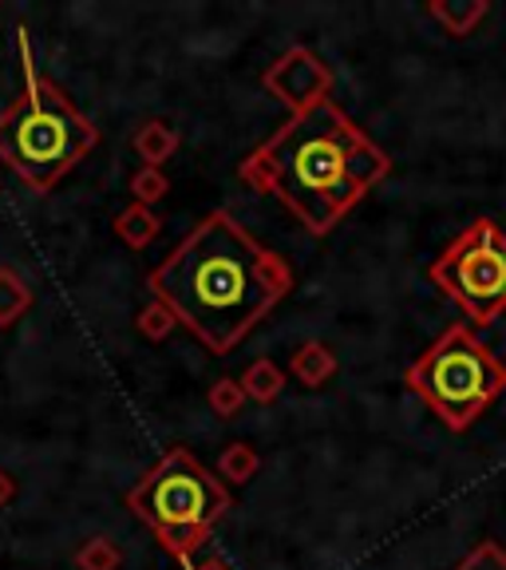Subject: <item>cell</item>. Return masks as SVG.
Returning <instances> with one entry per match:
<instances>
[{"label": "cell", "mask_w": 506, "mask_h": 570, "mask_svg": "<svg viewBox=\"0 0 506 570\" xmlns=\"http://www.w3.org/2000/svg\"><path fill=\"white\" fill-rule=\"evenodd\" d=\"M246 389H241L238 376H218V381L210 384V392H206V404H210V412L218 420H234L241 409H246Z\"/></svg>", "instance_id": "9a60e30c"}, {"label": "cell", "mask_w": 506, "mask_h": 570, "mask_svg": "<svg viewBox=\"0 0 506 570\" xmlns=\"http://www.w3.org/2000/svg\"><path fill=\"white\" fill-rule=\"evenodd\" d=\"M187 570H230V567H226L222 559H210V554L202 559V554H198V559H190V562H187Z\"/></svg>", "instance_id": "44dd1931"}, {"label": "cell", "mask_w": 506, "mask_h": 570, "mask_svg": "<svg viewBox=\"0 0 506 570\" xmlns=\"http://www.w3.org/2000/svg\"><path fill=\"white\" fill-rule=\"evenodd\" d=\"M159 230H162V218L151 210V206L131 203V206H123V210L116 214V234L131 249H147L155 238H159Z\"/></svg>", "instance_id": "8fae6325"}, {"label": "cell", "mask_w": 506, "mask_h": 570, "mask_svg": "<svg viewBox=\"0 0 506 570\" xmlns=\"http://www.w3.org/2000/svg\"><path fill=\"white\" fill-rule=\"evenodd\" d=\"M127 508L151 527L162 551L187 567L230 511V488L206 472L187 448H167L151 472L127 491Z\"/></svg>", "instance_id": "277c9868"}, {"label": "cell", "mask_w": 506, "mask_h": 570, "mask_svg": "<svg viewBox=\"0 0 506 570\" xmlns=\"http://www.w3.org/2000/svg\"><path fill=\"white\" fill-rule=\"evenodd\" d=\"M238 381H241V389H246L249 401L269 404V401H277V396L285 392V368L274 365L269 356H258V361H254V365H249L246 373L238 376Z\"/></svg>", "instance_id": "7c38bea8"}, {"label": "cell", "mask_w": 506, "mask_h": 570, "mask_svg": "<svg viewBox=\"0 0 506 570\" xmlns=\"http://www.w3.org/2000/svg\"><path fill=\"white\" fill-rule=\"evenodd\" d=\"M289 373L305 384V389H320L337 376V353L325 341H305L294 356H289Z\"/></svg>", "instance_id": "ba28073f"}, {"label": "cell", "mask_w": 506, "mask_h": 570, "mask_svg": "<svg viewBox=\"0 0 506 570\" xmlns=\"http://www.w3.org/2000/svg\"><path fill=\"white\" fill-rule=\"evenodd\" d=\"M131 147L142 159V167L162 170V163L175 159V151H178V131L170 124H162V119H147V124L131 135Z\"/></svg>", "instance_id": "9c48e42d"}, {"label": "cell", "mask_w": 506, "mask_h": 570, "mask_svg": "<svg viewBox=\"0 0 506 570\" xmlns=\"http://www.w3.org/2000/svg\"><path fill=\"white\" fill-rule=\"evenodd\" d=\"M431 282L452 297L472 325H490L506 313V234L490 218H475L431 262Z\"/></svg>", "instance_id": "8992f818"}, {"label": "cell", "mask_w": 506, "mask_h": 570, "mask_svg": "<svg viewBox=\"0 0 506 570\" xmlns=\"http://www.w3.org/2000/svg\"><path fill=\"white\" fill-rule=\"evenodd\" d=\"M76 570H119L123 567V551H119L107 534H96V539H88V543L76 551Z\"/></svg>", "instance_id": "2e32d148"}, {"label": "cell", "mask_w": 506, "mask_h": 570, "mask_svg": "<svg viewBox=\"0 0 506 570\" xmlns=\"http://www.w3.org/2000/svg\"><path fill=\"white\" fill-rule=\"evenodd\" d=\"M487 12H490L487 0H431V4H427V17L436 20V24H444V32H452V36L475 32V24H479Z\"/></svg>", "instance_id": "30bf717a"}, {"label": "cell", "mask_w": 506, "mask_h": 570, "mask_svg": "<svg viewBox=\"0 0 506 570\" xmlns=\"http://www.w3.org/2000/svg\"><path fill=\"white\" fill-rule=\"evenodd\" d=\"M388 170V155L329 99L289 116L254 147L241 163V183L281 198L309 234H329Z\"/></svg>", "instance_id": "7a4b0ae2"}, {"label": "cell", "mask_w": 506, "mask_h": 570, "mask_svg": "<svg viewBox=\"0 0 506 570\" xmlns=\"http://www.w3.org/2000/svg\"><path fill=\"white\" fill-rule=\"evenodd\" d=\"M258 468H261L258 448L246 444V440H234V444H226L222 455H218V475L230 483H249L258 475Z\"/></svg>", "instance_id": "5bb4252c"}, {"label": "cell", "mask_w": 506, "mask_h": 570, "mask_svg": "<svg viewBox=\"0 0 506 570\" xmlns=\"http://www.w3.org/2000/svg\"><path fill=\"white\" fill-rule=\"evenodd\" d=\"M167 190H170L167 170H159V167H139L131 175V198L139 206H151V210H155V203H162V198H167Z\"/></svg>", "instance_id": "e0dca14e"}, {"label": "cell", "mask_w": 506, "mask_h": 570, "mask_svg": "<svg viewBox=\"0 0 506 570\" xmlns=\"http://www.w3.org/2000/svg\"><path fill=\"white\" fill-rule=\"evenodd\" d=\"M162 302L210 353L238 348L294 289V269L261 246L230 210H210L147 277Z\"/></svg>", "instance_id": "6da1fadb"}, {"label": "cell", "mask_w": 506, "mask_h": 570, "mask_svg": "<svg viewBox=\"0 0 506 570\" xmlns=\"http://www.w3.org/2000/svg\"><path fill=\"white\" fill-rule=\"evenodd\" d=\"M28 309H32V285L12 266H0V330L17 325Z\"/></svg>", "instance_id": "4fadbf2b"}, {"label": "cell", "mask_w": 506, "mask_h": 570, "mask_svg": "<svg viewBox=\"0 0 506 570\" xmlns=\"http://www.w3.org/2000/svg\"><path fill=\"white\" fill-rule=\"evenodd\" d=\"M12 495H17V480H12V475L0 468V508H9Z\"/></svg>", "instance_id": "ffe728a7"}, {"label": "cell", "mask_w": 506, "mask_h": 570, "mask_svg": "<svg viewBox=\"0 0 506 570\" xmlns=\"http://www.w3.org/2000/svg\"><path fill=\"white\" fill-rule=\"evenodd\" d=\"M261 83L269 96H277L289 107V116H301V111H312V107L333 99V68L305 45L277 56L261 76Z\"/></svg>", "instance_id": "52a82bcc"}, {"label": "cell", "mask_w": 506, "mask_h": 570, "mask_svg": "<svg viewBox=\"0 0 506 570\" xmlns=\"http://www.w3.org/2000/svg\"><path fill=\"white\" fill-rule=\"evenodd\" d=\"M135 325H139V333L147 341H162V337H170V333H175L178 317L162 302H151L147 309L139 313V321H135Z\"/></svg>", "instance_id": "ac0fdd59"}, {"label": "cell", "mask_w": 506, "mask_h": 570, "mask_svg": "<svg viewBox=\"0 0 506 570\" xmlns=\"http://www.w3.org/2000/svg\"><path fill=\"white\" fill-rule=\"evenodd\" d=\"M455 570H506V551L495 543V539H487V543L475 547V551L467 554Z\"/></svg>", "instance_id": "d6986e66"}, {"label": "cell", "mask_w": 506, "mask_h": 570, "mask_svg": "<svg viewBox=\"0 0 506 570\" xmlns=\"http://www.w3.org/2000/svg\"><path fill=\"white\" fill-rule=\"evenodd\" d=\"M17 52L24 88L0 111V163L28 183V190H48L68 175L80 159H88L99 142V131L83 111L71 107V99L36 68L28 32L17 28Z\"/></svg>", "instance_id": "3957f363"}, {"label": "cell", "mask_w": 506, "mask_h": 570, "mask_svg": "<svg viewBox=\"0 0 506 570\" xmlns=\"http://www.w3.org/2000/svg\"><path fill=\"white\" fill-rule=\"evenodd\" d=\"M404 384L452 432H467L506 392V365L472 325H447L404 373Z\"/></svg>", "instance_id": "5b68a950"}]
</instances>
